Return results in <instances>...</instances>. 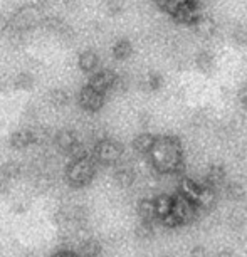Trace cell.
I'll return each mask as SVG.
<instances>
[{
    "label": "cell",
    "instance_id": "obj_26",
    "mask_svg": "<svg viewBox=\"0 0 247 257\" xmlns=\"http://www.w3.org/2000/svg\"><path fill=\"white\" fill-rule=\"evenodd\" d=\"M135 234H137L138 239H152L155 235V224L152 222H140L137 225V229H135Z\"/></svg>",
    "mask_w": 247,
    "mask_h": 257
},
{
    "label": "cell",
    "instance_id": "obj_3",
    "mask_svg": "<svg viewBox=\"0 0 247 257\" xmlns=\"http://www.w3.org/2000/svg\"><path fill=\"white\" fill-rule=\"evenodd\" d=\"M123 153H125V150L121 147V143L114 142V140H111V138H101L96 142L91 157L94 158V162L98 165L114 167V165H118L121 162Z\"/></svg>",
    "mask_w": 247,
    "mask_h": 257
},
{
    "label": "cell",
    "instance_id": "obj_10",
    "mask_svg": "<svg viewBox=\"0 0 247 257\" xmlns=\"http://www.w3.org/2000/svg\"><path fill=\"white\" fill-rule=\"evenodd\" d=\"M36 143V137H34V130H17L11 135V147L14 150H24L31 145Z\"/></svg>",
    "mask_w": 247,
    "mask_h": 257
},
{
    "label": "cell",
    "instance_id": "obj_30",
    "mask_svg": "<svg viewBox=\"0 0 247 257\" xmlns=\"http://www.w3.org/2000/svg\"><path fill=\"white\" fill-rule=\"evenodd\" d=\"M106 7H108V12L111 16H116V14H119L123 11L125 2L123 0H106Z\"/></svg>",
    "mask_w": 247,
    "mask_h": 257
},
{
    "label": "cell",
    "instance_id": "obj_7",
    "mask_svg": "<svg viewBox=\"0 0 247 257\" xmlns=\"http://www.w3.org/2000/svg\"><path fill=\"white\" fill-rule=\"evenodd\" d=\"M173 21L178 24H185V26H195L198 19L202 17V14L198 12V7L193 2L190 4H183L173 14Z\"/></svg>",
    "mask_w": 247,
    "mask_h": 257
},
{
    "label": "cell",
    "instance_id": "obj_33",
    "mask_svg": "<svg viewBox=\"0 0 247 257\" xmlns=\"http://www.w3.org/2000/svg\"><path fill=\"white\" fill-rule=\"evenodd\" d=\"M9 183H11V180L0 173V193H6L9 190Z\"/></svg>",
    "mask_w": 247,
    "mask_h": 257
},
{
    "label": "cell",
    "instance_id": "obj_38",
    "mask_svg": "<svg viewBox=\"0 0 247 257\" xmlns=\"http://www.w3.org/2000/svg\"><path fill=\"white\" fill-rule=\"evenodd\" d=\"M163 257H170V255H163Z\"/></svg>",
    "mask_w": 247,
    "mask_h": 257
},
{
    "label": "cell",
    "instance_id": "obj_23",
    "mask_svg": "<svg viewBox=\"0 0 247 257\" xmlns=\"http://www.w3.org/2000/svg\"><path fill=\"white\" fill-rule=\"evenodd\" d=\"M22 172H24V168L19 162H7L2 168H0V173H2L4 177H7L9 180L19 178L22 175Z\"/></svg>",
    "mask_w": 247,
    "mask_h": 257
},
{
    "label": "cell",
    "instance_id": "obj_34",
    "mask_svg": "<svg viewBox=\"0 0 247 257\" xmlns=\"http://www.w3.org/2000/svg\"><path fill=\"white\" fill-rule=\"evenodd\" d=\"M237 98H239V103L247 109V88H242L239 91V94H237Z\"/></svg>",
    "mask_w": 247,
    "mask_h": 257
},
{
    "label": "cell",
    "instance_id": "obj_31",
    "mask_svg": "<svg viewBox=\"0 0 247 257\" xmlns=\"http://www.w3.org/2000/svg\"><path fill=\"white\" fill-rule=\"evenodd\" d=\"M190 257H207V249L203 245H195L190 249Z\"/></svg>",
    "mask_w": 247,
    "mask_h": 257
},
{
    "label": "cell",
    "instance_id": "obj_9",
    "mask_svg": "<svg viewBox=\"0 0 247 257\" xmlns=\"http://www.w3.org/2000/svg\"><path fill=\"white\" fill-rule=\"evenodd\" d=\"M138 217L142 222H152L157 224L158 215H157V205H155V198H142L138 202Z\"/></svg>",
    "mask_w": 247,
    "mask_h": 257
},
{
    "label": "cell",
    "instance_id": "obj_17",
    "mask_svg": "<svg viewBox=\"0 0 247 257\" xmlns=\"http://www.w3.org/2000/svg\"><path fill=\"white\" fill-rule=\"evenodd\" d=\"M193 27H195V32L202 37H212L217 32V22L210 16H202Z\"/></svg>",
    "mask_w": 247,
    "mask_h": 257
},
{
    "label": "cell",
    "instance_id": "obj_2",
    "mask_svg": "<svg viewBox=\"0 0 247 257\" xmlns=\"http://www.w3.org/2000/svg\"><path fill=\"white\" fill-rule=\"evenodd\" d=\"M96 168H98V163L91 155L81 160H72L66 168V180L74 188L88 187L96 175Z\"/></svg>",
    "mask_w": 247,
    "mask_h": 257
},
{
    "label": "cell",
    "instance_id": "obj_29",
    "mask_svg": "<svg viewBox=\"0 0 247 257\" xmlns=\"http://www.w3.org/2000/svg\"><path fill=\"white\" fill-rule=\"evenodd\" d=\"M66 155L71 158V162H72V160H81V158L89 157V155H88V150H86V147H84V145H82L81 142H77V143L74 145V147H72Z\"/></svg>",
    "mask_w": 247,
    "mask_h": 257
},
{
    "label": "cell",
    "instance_id": "obj_21",
    "mask_svg": "<svg viewBox=\"0 0 247 257\" xmlns=\"http://www.w3.org/2000/svg\"><path fill=\"white\" fill-rule=\"evenodd\" d=\"M202 185H198L197 182H193L192 178H182L180 185H178V193L185 195L187 198L195 202L198 197V192H200Z\"/></svg>",
    "mask_w": 247,
    "mask_h": 257
},
{
    "label": "cell",
    "instance_id": "obj_13",
    "mask_svg": "<svg viewBox=\"0 0 247 257\" xmlns=\"http://www.w3.org/2000/svg\"><path fill=\"white\" fill-rule=\"evenodd\" d=\"M205 185L215 188V190L225 185V168L222 165H210L205 172Z\"/></svg>",
    "mask_w": 247,
    "mask_h": 257
},
{
    "label": "cell",
    "instance_id": "obj_8",
    "mask_svg": "<svg viewBox=\"0 0 247 257\" xmlns=\"http://www.w3.org/2000/svg\"><path fill=\"white\" fill-rule=\"evenodd\" d=\"M195 205L198 207V210H200V212L214 210L215 205H217V190H215V188H212V187L203 183L200 192H198Z\"/></svg>",
    "mask_w": 247,
    "mask_h": 257
},
{
    "label": "cell",
    "instance_id": "obj_28",
    "mask_svg": "<svg viewBox=\"0 0 247 257\" xmlns=\"http://www.w3.org/2000/svg\"><path fill=\"white\" fill-rule=\"evenodd\" d=\"M225 193L232 198V200H240V198L245 195V190H244V187H242L240 183L230 182V183H227V185H225Z\"/></svg>",
    "mask_w": 247,
    "mask_h": 257
},
{
    "label": "cell",
    "instance_id": "obj_37",
    "mask_svg": "<svg viewBox=\"0 0 247 257\" xmlns=\"http://www.w3.org/2000/svg\"><path fill=\"white\" fill-rule=\"evenodd\" d=\"M234 257H244V255H237V254H235V255H234Z\"/></svg>",
    "mask_w": 247,
    "mask_h": 257
},
{
    "label": "cell",
    "instance_id": "obj_36",
    "mask_svg": "<svg viewBox=\"0 0 247 257\" xmlns=\"http://www.w3.org/2000/svg\"><path fill=\"white\" fill-rule=\"evenodd\" d=\"M235 254L234 252H230V250H220L219 254H217V257H234Z\"/></svg>",
    "mask_w": 247,
    "mask_h": 257
},
{
    "label": "cell",
    "instance_id": "obj_22",
    "mask_svg": "<svg viewBox=\"0 0 247 257\" xmlns=\"http://www.w3.org/2000/svg\"><path fill=\"white\" fill-rule=\"evenodd\" d=\"M47 99L54 108H62V106L69 103V93L66 89H52L49 96H47Z\"/></svg>",
    "mask_w": 247,
    "mask_h": 257
},
{
    "label": "cell",
    "instance_id": "obj_35",
    "mask_svg": "<svg viewBox=\"0 0 247 257\" xmlns=\"http://www.w3.org/2000/svg\"><path fill=\"white\" fill-rule=\"evenodd\" d=\"M235 41L237 42H247V31L245 29H240V31L235 32Z\"/></svg>",
    "mask_w": 247,
    "mask_h": 257
},
{
    "label": "cell",
    "instance_id": "obj_12",
    "mask_svg": "<svg viewBox=\"0 0 247 257\" xmlns=\"http://www.w3.org/2000/svg\"><path fill=\"white\" fill-rule=\"evenodd\" d=\"M79 142L76 137L74 132H71V130H59V132L56 133L54 137V145L56 148L59 150L62 153H67L69 150L74 147V145Z\"/></svg>",
    "mask_w": 247,
    "mask_h": 257
},
{
    "label": "cell",
    "instance_id": "obj_14",
    "mask_svg": "<svg viewBox=\"0 0 247 257\" xmlns=\"http://www.w3.org/2000/svg\"><path fill=\"white\" fill-rule=\"evenodd\" d=\"M77 66H79V69L82 72H91V74H93L99 66V57L94 51H91V49L82 51L79 54V59H77Z\"/></svg>",
    "mask_w": 247,
    "mask_h": 257
},
{
    "label": "cell",
    "instance_id": "obj_24",
    "mask_svg": "<svg viewBox=\"0 0 247 257\" xmlns=\"http://www.w3.org/2000/svg\"><path fill=\"white\" fill-rule=\"evenodd\" d=\"M34 82L36 81H34L32 74H29V72H21V74H17V77L14 79V86L21 91H29L34 88Z\"/></svg>",
    "mask_w": 247,
    "mask_h": 257
},
{
    "label": "cell",
    "instance_id": "obj_11",
    "mask_svg": "<svg viewBox=\"0 0 247 257\" xmlns=\"http://www.w3.org/2000/svg\"><path fill=\"white\" fill-rule=\"evenodd\" d=\"M157 138L158 137H153L152 133H140L138 137H135L132 147L138 155H147L148 157L152 153L155 143H157Z\"/></svg>",
    "mask_w": 247,
    "mask_h": 257
},
{
    "label": "cell",
    "instance_id": "obj_27",
    "mask_svg": "<svg viewBox=\"0 0 247 257\" xmlns=\"http://www.w3.org/2000/svg\"><path fill=\"white\" fill-rule=\"evenodd\" d=\"M163 86V77L158 72H150V74L145 77V88L150 91H158Z\"/></svg>",
    "mask_w": 247,
    "mask_h": 257
},
{
    "label": "cell",
    "instance_id": "obj_4",
    "mask_svg": "<svg viewBox=\"0 0 247 257\" xmlns=\"http://www.w3.org/2000/svg\"><path fill=\"white\" fill-rule=\"evenodd\" d=\"M172 212L178 219V222H180V225L193 224V222L198 219V213H200L198 207L195 205V202L178 192L173 195V210Z\"/></svg>",
    "mask_w": 247,
    "mask_h": 257
},
{
    "label": "cell",
    "instance_id": "obj_25",
    "mask_svg": "<svg viewBox=\"0 0 247 257\" xmlns=\"http://www.w3.org/2000/svg\"><path fill=\"white\" fill-rule=\"evenodd\" d=\"M155 2L158 4V7L162 9V11L173 16L178 7L183 6V4H190V2H193V0H155Z\"/></svg>",
    "mask_w": 247,
    "mask_h": 257
},
{
    "label": "cell",
    "instance_id": "obj_18",
    "mask_svg": "<svg viewBox=\"0 0 247 257\" xmlns=\"http://www.w3.org/2000/svg\"><path fill=\"white\" fill-rule=\"evenodd\" d=\"M155 205H157V215H158V222L165 219L167 215H170L173 210V195H167V193H162V195L155 197Z\"/></svg>",
    "mask_w": 247,
    "mask_h": 257
},
{
    "label": "cell",
    "instance_id": "obj_15",
    "mask_svg": "<svg viewBox=\"0 0 247 257\" xmlns=\"http://www.w3.org/2000/svg\"><path fill=\"white\" fill-rule=\"evenodd\" d=\"M135 170L132 167H128V165H118L114 170V180L118 183L119 187H132L135 183Z\"/></svg>",
    "mask_w": 247,
    "mask_h": 257
},
{
    "label": "cell",
    "instance_id": "obj_20",
    "mask_svg": "<svg viewBox=\"0 0 247 257\" xmlns=\"http://www.w3.org/2000/svg\"><path fill=\"white\" fill-rule=\"evenodd\" d=\"M133 52V46L128 39H118L113 46V57L116 61H127Z\"/></svg>",
    "mask_w": 247,
    "mask_h": 257
},
{
    "label": "cell",
    "instance_id": "obj_16",
    "mask_svg": "<svg viewBox=\"0 0 247 257\" xmlns=\"http://www.w3.org/2000/svg\"><path fill=\"white\" fill-rule=\"evenodd\" d=\"M101 252H103L101 242L96 240V239H91V237H88L86 240L81 242L79 250H77V255H79V257H99Z\"/></svg>",
    "mask_w": 247,
    "mask_h": 257
},
{
    "label": "cell",
    "instance_id": "obj_32",
    "mask_svg": "<svg viewBox=\"0 0 247 257\" xmlns=\"http://www.w3.org/2000/svg\"><path fill=\"white\" fill-rule=\"evenodd\" d=\"M51 257H79V255H77V252H72V250H57Z\"/></svg>",
    "mask_w": 247,
    "mask_h": 257
},
{
    "label": "cell",
    "instance_id": "obj_1",
    "mask_svg": "<svg viewBox=\"0 0 247 257\" xmlns=\"http://www.w3.org/2000/svg\"><path fill=\"white\" fill-rule=\"evenodd\" d=\"M150 163L158 173H180L183 172V150L180 140L175 137H158L152 150Z\"/></svg>",
    "mask_w": 247,
    "mask_h": 257
},
{
    "label": "cell",
    "instance_id": "obj_19",
    "mask_svg": "<svg viewBox=\"0 0 247 257\" xmlns=\"http://www.w3.org/2000/svg\"><path fill=\"white\" fill-rule=\"evenodd\" d=\"M197 67L203 74H212L215 69V57L210 51H202L195 59Z\"/></svg>",
    "mask_w": 247,
    "mask_h": 257
},
{
    "label": "cell",
    "instance_id": "obj_5",
    "mask_svg": "<svg viewBox=\"0 0 247 257\" xmlns=\"http://www.w3.org/2000/svg\"><path fill=\"white\" fill-rule=\"evenodd\" d=\"M77 101H79V106L84 111H88V113H98V111L104 106V94L86 84L84 88L79 91V98H77Z\"/></svg>",
    "mask_w": 247,
    "mask_h": 257
},
{
    "label": "cell",
    "instance_id": "obj_6",
    "mask_svg": "<svg viewBox=\"0 0 247 257\" xmlns=\"http://www.w3.org/2000/svg\"><path fill=\"white\" fill-rule=\"evenodd\" d=\"M116 76L113 71L109 69H101V71H96L91 74L89 81H88V86H91L93 89L99 91V93H108L113 88L114 81H116Z\"/></svg>",
    "mask_w": 247,
    "mask_h": 257
}]
</instances>
